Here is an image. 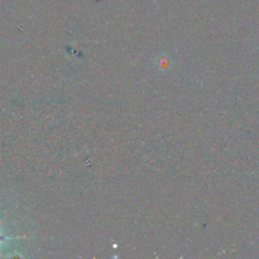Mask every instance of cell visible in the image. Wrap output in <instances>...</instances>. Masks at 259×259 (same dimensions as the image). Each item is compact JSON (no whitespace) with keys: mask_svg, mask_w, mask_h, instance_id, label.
<instances>
[{"mask_svg":"<svg viewBox=\"0 0 259 259\" xmlns=\"http://www.w3.org/2000/svg\"><path fill=\"white\" fill-rule=\"evenodd\" d=\"M4 219H5V218H4ZM4 219H2V220L0 221V225H1V223L4 221ZM17 238H25V236H13V237H10V236L4 235V234H2V233L0 232V245H1L3 242H5L6 240H9V239H17ZM0 255H2L1 252H0Z\"/></svg>","mask_w":259,"mask_h":259,"instance_id":"obj_1","label":"cell"}]
</instances>
